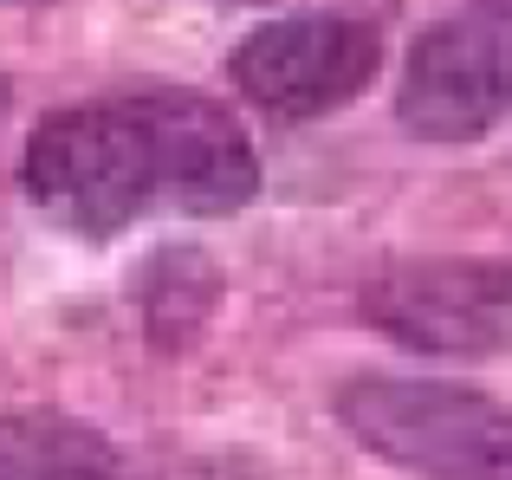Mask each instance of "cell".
I'll use <instances>...</instances> for the list:
<instances>
[{
  "instance_id": "3957f363",
  "label": "cell",
  "mask_w": 512,
  "mask_h": 480,
  "mask_svg": "<svg viewBox=\"0 0 512 480\" xmlns=\"http://www.w3.org/2000/svg\"><path fill=\"white\" fill-rule=\"evenodd\" d=\"M396 111L422 143L487 137L512 111V0H461L428 26L409 52Z\"/></svg>"
},
{
  "instance_id": "9c48e42d",
  "label": "cell",
  "mask_w": 512,
  "mask_h": 480,
  "mask_svg": "<svg viewBox=\"0 0 512 480\" xmlns=\"http://www.w3.org/2000/svg\"><path fill=\"white\" fill-rule=\"evenodd\" d=\"M0 104H7V85H0Z\"/></svg>"
},
{
  "instance_id": "52a82bcc",
  "label": "cell",
  "mask_w": 512,
  "mask_h": 480,
  "mask_svg": "<svg viewBox=\"0 0 512 480\" xmlns=\"http://www.w3.org/2000/svg\"><path fill=\"white\" fill-rule=\"evenodd\" d=\"M0 480H130V468L85 422L20 409L0 416Z\"/></svg>"
},
{
  "instance_id": "7a4b0ae2",
  "label": "cell",
  "mask_w": 512,
  "mask_h": 480,
  "mask_svg": "<svg viewBox=\"0 0 512 480\" xmlns=\"http://www.w3.org/2000/svg\"><path fill=\"white\" fill-rule=\"evenodd\" d=\"M26 195L72 234H117L156 208V137L143 98L124 104H78L33 130L26 143Z\"/></svg>"
},
{
  "instance_id": "ba28073f",
  "label": "cell",
  "mask_w": 512,
  "mask_h": 480,
  "mask_svg": "<svg viewBox=\"0 0 512 480\" xmlns=\"http://www.w3.org/2000/svg\"><path fill=\"white\" fill-rule=\"evenodd\" d=\"M208 299H214V266L201 260V253H188V279H175V253H163V260H156V279H150V331L156 338L201 331Z\"/></svg>"
},
{
  "instance_id": "277c9868",
  "label": "cell",
  "mask_w": 512,
  "mask_h": 480,
  "mask_svg": "<svg viewBox=\"0 0 512 480\" xmlns=\"http://www.w3.org/2000/svg\"><path fill=\"white\" fill-rule=\"evenodd\" d=\"M383 65V33L363 13H292L240 39L227 72L253 111L279 124H305L350 104Z\"/></svg>"
},
{
  "instance_id": "6da1fadb",
  "label": "cell",
  "mask_w": 512,
  "mask_h": 480,
  "mask_svg": "<svg viewBox=\"0 0 512 480\" xmlns=\"http://www.w3.org/2000/svg\"><path fill=\"white\" fill-rule=\"evenodd\" d=\"M338 422L415 480H512V409L435 377H350Z\"/></svg>"
},
{
  "instance_id": "8992f818",
  "label": "cell",
  "mask_w": 512,
  "mask_h": 480,
  "mask_svg": "<svg viewBox=\"0 0 512 480\" xmlns=\"http://www.w3.org/2000/svg\"><path fill=\"white\" fill-rule=\"evenodd\" d=\"M156 137V202L182 215H234L260 189L253 143L214 98L195 91H150L143 98Z\"/></svg>"
},
{
  "instance_id": "5b68a950",
  "label": "cell",
  "mask_w": 512,
  "mask_h": 480,
  "mask_svg": "<svg viewBox=\"0 0 512 480\" xmlns=\"http://www.w3.org/2000/svg\"><path fill=\"white\" fill-rule=\"evenodd\" d=\"M363 318L409 351L493 357L512 344V266L500 260H409L363 292Z\"/></svg>"
}]
</instances>
